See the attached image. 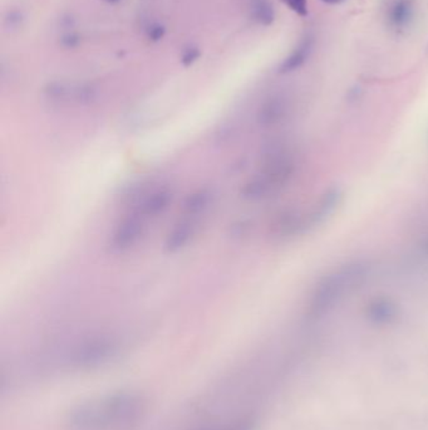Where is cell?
Segmentation results:
<instances>
[{"mask_svg":"<svg viewBox=\"0 0 428 430\" xmlns=\"http://www.w3.org/2000/svg\"><path fill=\"white\" fill-rule=\"evenodd\" d=\"M105 1H107V3H117V1H120V0H105Z\"/></svg>","mask_w":428,"mask_h":430,"instance_id":"obj_23","label":"cell"},{"mask_svg":"<svg viewBox=\"0 0 428 430\" xmlns=\"http://www.w3.org/2000/svg\"><path fill=\"white\" fill-rule=\"evenodd\" d=\"M250 10L254 21L262 26H270L275 19L274 8L269 0H251Z\"/></svg>","mask_w":428,"mask_h":430,"instance_id":"obj_14","label":"cell"},{"mask_svg":"<svg viewBox=\"0 0 428 430\" xmlns=\"http://www.w3.org/2000/svg\"><path fill=\"white\" fill-rule=\"evenodd\" d=\"M145 225L140 218L131 216L125 219L114 230L111 247L117 252H126L136 246L143 236Z\"/></svg>","mask_w":428,"mask_h":430,"instance_id":"obj_5","label":"cell"},{"mask_svg":"<svg viewBox=\"0 0 428 430\" xmlns=\"http://www.w3.org/2000/svg\"><path fill=\"white\" fill-rule=\"evenodd\" d=\"M321 1H324L327 4H339V3L344 1V0H321Z\"/></svg>","mask_w":428,"mask_h":430,"instance_id":"obj_22","label":"cell"},{"mask_svg":"<svg viewBox=\"0 0 428 430\" xmlns=\"http://www.w3.org/2000/svg\"><path fill=\"white\" fill-rule=\"evenodd\" d=\"M116 351L117 346L111 338L106 337L92 338L74 350L73 360L74 363L89 366L93 363L106 361L109 357L114 356Z\"/></svg>","mask_w":428,"mask_h":430,"instance_id":"obj_3","label":"cell"},{"mask_svg":"<svg viewBox=\"0 0 428 430\" xmlns=\"http://www.w3.org/2000/svg\"><path fill=\"white\" fill-rule=\"evenodd\" d=\"M166 29L161 24H152L148 29V38L151 42H159L165 37Z\"/></svg>","mask_w":428,"mask_h":430,"instance_id":"obj_17","label":"cell"},{"mask_svg":"<svg viewBox=\"0 0 428 430\" xmlns=\"http://www.w3.org/2000/svg\"><path fill=\"white\" fill-rule=\"evenodd\" d=\"M172 200V193L168 190H157L152 194L145 198V200L141 203L140 210L143 215L154 216L161 214L168 209L170 203Z\"/></svg>","mask_w":428,"mask_h":430,"instance_id":"obj_11","label":"cell"},{"mask_svg":"<svg viewBox=\"0 0 428 430\" xmlns=\"http://www.w3.org/2000/svg\"><path fill=\"white\" fill-rule=\"evenodd\" d=\"M213 430H247V428H245L244 425H234V427H228V428H220V429Z\"/></svg>","mask_w":428,"mask_h":430,"instance_id":"obj_21","label":"cell"},{"mask_svg":"<svg viewBox=\"0 0 428 430\" xmlns=\"http://www.w3.org/2000/svg\"><path fill=\"white\" fill-rule=\"evenodd\" d=\"M143 403L134 394L122 393L82 404L71 414L72 430H126L137 423Z\"/></svg>","mask_w":428,"mask_h":430,"instance_id":"obj_1","label":"cell"},{"mask_svg":"<svg viewBox=\"0 0 428 430\" xmlns=\"http://www.w3.org/2000/svg\"><path fill=\"white\" fill-rule=\"evenodd\" d=\"M201 52L200 49L197 47H188V49L184 51L182 57H181V62L185 67H188L191 64H194L195 62L197 61L200 58Z\"/></svg>","mask_w":428,"mask_h":430,"instance_id":"obj_16","label":"cell"},{"mask_svg":"<svg viewBox=\"0 0 428 430\" xmlns=\"http://www.w3.org/2000/svg\"><path fill=\"white\" fill-rule=\"evenodd\" d=\"M371 273V266L367 262L355 261L335 269L316 284L310 301L309 315L319 318L329 313L335 306L361 289Z\"/></svg>","mask_w":428,"mask_h":430,"instance_id":"obj_2","label":"cell"},{"mask_svg":"<svg viewBox=\"0 0 428 430\" xmlns=\"http://www.w3.org/2000/svg\"><path fill=\"white\" fill-rule=\"evenodd\" d=\"M288 112V105L281 97H271L261 105L256 121L261 128H273L280 123Z\"/></svg>","mask_w":428,"mask_h":430,"instance_id":"obj_7","label":"cell"},{"mask_svg":"<svg viewBox=\"0 0 428 430\" xmlns=\"http://www.w3.org/2000/svg\"><path fill=\"white\" fill-rule=\"evenodd\" d=\"M60 42H62V46H63V47L68 48V49H69V48L77 47V46L80 44V37H78L77 34L69 33L66 34V35H63V37H62V40H60Z\"/></svg>","mask_w":428,"mask_h":430,"instance_id":"obj_18","label":"cell"},{"mask_svg":"<svg viewBox=\"0 0 428 430\" xmlns=\"http://www.w3.org/2000/svg\"><path fill=\"white\" fill-rule=\"evenodd\" d=\"M341 193L338 189H330L324 193V195L319 199L318 204L315 205L314 209H312V212L309 213V218L312 219L310 221L312 228L324 222L329 215L335 212V208L341 202Z\"/></svg>","mask_w":428,"mask_h":430,"instance_id":"obj_8","label":"cell"},{"mask_svg":"<svg viewBox=\"0 0 428 430\" xmlns=\"http://www.w3.org/2000/svg\"><path fill=\"white\" fill-rule=\"evenodd\" d=\"M312 48H313V41L312 38H304L299 43V46L295 48L288 57L281 62L279 66V72L280 74H290L295 69L301 68L305 62L308 61L309 55L312 53Z\"/></svg>","mask_w":428,"mask_h":430,"instance_id":"obj_9","label":"cell"},{"mask_svg":"<svg viewBox=\"0 0 428 430\" xmlns=\"http://www.w3.org/2000/svg\"><path fill=\"white\" fill-rule=\"evenodd\" d=\"M420 248H421L422 253H423L425 256L428 257V236L422 239L421 244H420Z\"/></svg>","mask_w":428,"mask_h":430,"instance_id":"obj_20","label":"cell"},{"mask_svg":"<svg viewBox=\"0 0 428 430\" xmlns=\"http://www.w3.org/2000/svg\"><path fill=\"white\" fill-rule=\"evenodd\" d=\"M21 23V14L19 12H12L6 17V26L9 28L17 27Z\"/></svg>","mask_w":428,"mask_h":430,"instance_id":"obj_19","label":"cell"},{"mask_svg":"<svg viewBox=\"0 0 428 430\" xmlns=\"http://www.w3.org/2000/svg\"><path fill=\"white\" fill-rule=\"evenodd\" d=\"M294 13L305 17L308 14V1L307 0H283Z\"/></svg>","mask_w":428,"mask_h":430,"instance_id":"obj_15","label":"cell"},{"mask_svg":"<svg viewBox=\"0 0 428 430\" xmlns=\"http://www.w3.org/2000/svg\"><path fill=\"white\" fill-rule=\"evenodd\" d=\"M397 303L386 296H375L366 306V316L375 325H389L398 317Z\"/></svg>","mask_w":428,"mask_h":430,"instance_id":"obj_6","label":"cell"},{"mask_svg":"<svg viewBox=\"0 0 428 430\" xmlns=\"http://www.w3.org/2000/svg\"><path fill=\"white\" fill-rule=\"evenodd\" d=\"M210 202H211V193L206 189H200L188 195L184 203V208L188 214H200L208 208Z\"/></svg>","mask_w":428,"mask_h":430,"instance_id":"obj_13","label":"cell"},{"mask_svg":"<svg viewBox=\"0 0 428 430\" xmlns=\"http://www.w3.org/2000/svg\"><path fill=\"white\" fill-rule=\"evenodd\" d=\"M413 17V3L412 0H395L389 8V19L392 27L395 29L406 28Z\"/></svg>","mask_w":428,"mask_h":430,"instance_id":"obj_12","label":"cell"},{"mask_svg":"<svg viewBox=\"0 0 428 430\" xmlns=\"http://www.w3.org/2000/svg\"><path fill=\"white\" fill-rule=\"evenodd\" d=\"M46 94L54 101H73L84 105L93 102L97 92L89 85H69L66 82H52L46 87Z\"/></svg>","mask_w":428,"mask_h":430,"instance_id":"obj_4","label":"cell"},{"mask_svg":"<svg viewBox=\"0 0 428 430\" xmlns=\"http://www.w3.org/2000/svg\"><path fill=\"white\" fill-rule=\"evenodd\" d=\"M193 236H194V225L188 222L180 223L168 234L165 248L168 253H177L188 246Z\"/></svg>","mask_w":428,"mask_h":430,"instance_id":"obj_10","label":"cell"}]
</instances>
